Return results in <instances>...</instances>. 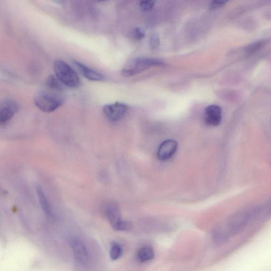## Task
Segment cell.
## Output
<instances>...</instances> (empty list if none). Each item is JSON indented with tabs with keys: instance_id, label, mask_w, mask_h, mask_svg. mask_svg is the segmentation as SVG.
Returning a JSON list of instances; mask_svg holds the SVG:
<instances>
[{
	"instance_id": "277c9868",
	"label": "cell",
	"mask_w": 271,
	"mask_h": 271,
	"mask_svg": "<svg viewBox=\"0 0 271 271\" xmlns=\"http://www.w3.org/2000/svg\"><path fill=\"white\" fill-rule=\"evenodd\" d=\"M19 110L18 103L12 99H6L0 106V124L2 126L9 121Z\"/></svg>"
},
{
	"instance_id": "5b68a950",
	"label": "cell",
	"mask_w": 271,
	"mask_h": 271,
	"mask_svg": "<svg viewBox=\"0 0 271 271\" xmlns=\"http://www.w3.org/2000/svg\"><path fill=\"white\" fill-rule=\"evenodd\" d=\"M70 246L77 262L82 266L87 265L89 262V254L83 242L80 239H73L70 241Z\"/></svg>"
},
{
	"instance_id": "7c38bea8",
	"label": "cell",
	"mask_w": 271,
	"mask_h": 271,
	"mask_svg": "<svg viewBox=\"0 0 271 271\" xmlns=\"http://www.w3.org/2000/svg\"><path fill=\"white\" fill-rule=\"evenodd\" d=\"M155 253L153 249L150 247L141 248L138 253L139 260L143 262L152 260L154 258Z\"/></svg>"
},
{
	"instance_id": "6da1fadb",
	"label": "cell",
	"mask_w": 271,
	"mask_h": 271,
	"mask_svg": "<svg viewBox=\"0 0 271 271\" xmlns=\"http://www.w3.org/2000/svg\"><path fill=\"white\" fill-rule=\"evenodd\" d=\"M64 91L46 87L38 91L34 98L36 106L41 111L50 113L59 108L64 103Z\"/></svg>"
},
{
	"instance_id": "9c48e42d",
	"label": "cell",
	"mask_w": 271,
	"mask_h": 271,
	"mask_svg": "<svg viewBox=\"0 0 271 271\" xmlns=\"http://www.w3.org/2000/svg\"><path fill=\"white\" fill-rule=\"evenodd\" d=\"M73 63L81 75L88 80L91 81H102L105 79V76L102 73L90 68L81 62L78 61H74Z\"/></svg>"
},
{
	"instance_id": "52a82bcc",
	"label": "cell",
	"mask_w": 271,
	"mask_h": 271,
	"mask_svg": "<svg viewBox=\"0 0 271 271\" xmlns=\"http://www.w3.org/2000/svg\"><path fill=\"white\" fill-rule=\"evenodd\" d=\"M177 142L173 139L164 141L159 146L158 156L160 160L166 161L169 160L176 153L178 149Z\"/></svg>"
},
{
	"instance_id": "3957f363",
	"label": "cell",
	"mask_w": 271,
	"mask_h": 271,
	"mask_svg": "<svg viewBox=\"0 0 271 271\" xmlns=\"http://www.w3.org/2000/svg\"><path fill=\"white\" fill-rule=\"evenodd\" d=\"M106 215L113 230L117 231H126L131 229L132 224L121 219L118 206L114 203L109 204L106 208Z\"/></svg>"
},
{
	"instance_id": "e0dca14e",
	"label": "cell",
	"mask_w": 271,
	"mask_h": 271,
	"mask_svg": "<svg viewBox=\"0 0 271 271\" xmlns=\"http://www.w3.org/2000/svg\"><path fill=\"white\" fill-rule=\"evenodd\" d=\"M134 37L137 39L139 40L145 37V33L143 29H142L141 28H137L134 30Z\"/></svg>"
},
{
	"instance_id": "8fae6325",
	"label": "cell",
	"mask_w": 271,
	"mask_h": 271,
	"mask_svg": "<svg viewBox=\"0 0 271 271\" xmlns=\"http://www.w3.org/2000/svg\"><path fill=\"white\" fill-rule=\"evenodd\" d=\"M35 189L42 210L46 215L51 216L52 214L51 206L43 189L39 185H36Z\"/></svg>"
},
{
	"instance_id": "7a4b0ae2",
	"label": "cell",
	"mask_w": 271,
	"mask_h": 271,
	"mask_svg": "<svg viewBox=\"0 0 271 271\" xmlns=\"http://www.w3.org/2000/svg\"><path fill=\"white\" fill-rule=\"evenodd\" d=\"M55 77L64 86L71 89L77 88L80 79L75 70L62 60L56 61L54 64Z\"/></svg>"
},
{
	"instance_id": "ac0fdd59",
	"label": "cell",
	"mask_w": 271,
	"mask_h": 271,
	"mask_svg": "<svg viewBox=\"0 0 271 271\" xmlns=\"http://www.w3.org/2000/svg\"><path fill=\"white\" fill-rule=\"evenodd\" d=\"M263 43H264L263 42H256V43L252 45L251 46H250L248 48V51L249 53H253L254 52L258 51V50H259V49L261 48L262 46L263 45Z\"/></svg>"
},
{
	"instance_id": "2e32d148",
	"label": "cell",
	"mask_w": 271,
	"mask_h": 271,
	"mask_svg": "<svg viewBox=\"0 0 271 271\" xmlns=\"http://www.w3.org/2000/svg\"><path fill=\"white\" fill-rule=\"evenodd\" d=\"M227 2L226 1H212L209 5V8L211 10H215L220 8H222L226 5Z\"/></svg>"
},
{
	"instance_id": "5bb4252c",
	"label": "cell",
	"mask_w": 271,
	"mask_h": 271,
	"mask_svg": "<svg viewBox=\"0 0 271 271\" xmlns=\"http://www.w3.org/2000/svg\"><path fill=\"white\" fill-rule=\"evenodd\" d=\"M160 43V36L158 33H154L152 34L150 39V45L153 49L159 47Z\"/></svg>"
},
{
	"instance_id": "30bf717a",
	"label": "cell",
	"mask_w": 271,
	"mask_h": 271,
	"mask_svg": "<svg viewBox=\"0 0 271 271\" xmlns=\"http://www.w3.org/2000/svg\"><path fill=\"white\" fill-rule=\"evenodd\" d=\"M133 63L135 66L133 70L137 73L150 66H164L165 65L164 62L159 59L145 58L135 59Z\"/></svg>"
},
{
	"instance_id": "ba28073f",
	"label": "cell",
	"mask_w": 271,
	"mask_h": 271,
	"mask_svg": "<svg viewBox=\"0 0 271 271\" xmlns=\"http://www.w3.org/2000/svg\"><path fill=\"white\" fill-rule=\"evenodd\" d=\"M221 108L219 106H209L205 110L204 121L209 126H217L221 122Z\"/></svg>"
},
{
	"instance_id": "4fadbf2b",
	"label": "cell",
	"mask_w": 271,
	"mask_h": 271,
	"mask_svg": "<svg viewBox=\"0 0 271 271\" xmlns=\"http://www.w3.org/2000/svg\"><path fill=\"white\" fill-rule=\"evenodd\" d=\"M122 254V249L117 243H114L111 247L110 251V258L113 261H116L121 258Z\"/></svg>"
},
{
	"instance_id": "8992f818",
	"label": "cell",
	"mask_w": 271,
	"mask_h": 271,
	"mask_svg": "<svg viewBox=\"0 0 271 271\" xmlns=\"http://www.w3.org/2000/svg\"><path fill=\"white\" fill-rule=\"evenodd\" d=\"M127 110L126 105L118 102L106 105L103 108L105 116L112 122L120 120L125 116Z\"/></svg>"
},
{
	"instance_id": "9a60e30c",
	"label": "cell",
	"mask_w": 271,
	"mask_h": 271,
	"mask_svg": "<svg viewBox=\"0 0 271 271\" xmlns=\"http://www.w3.org/2000/svg\"><path fill=\"white\" fill-rule=\"evenodd\" d=\"M155 2L153 1L141 2L140 4V9L143 11H149L153 9Z\"/></svg>"
}]
</instances>
